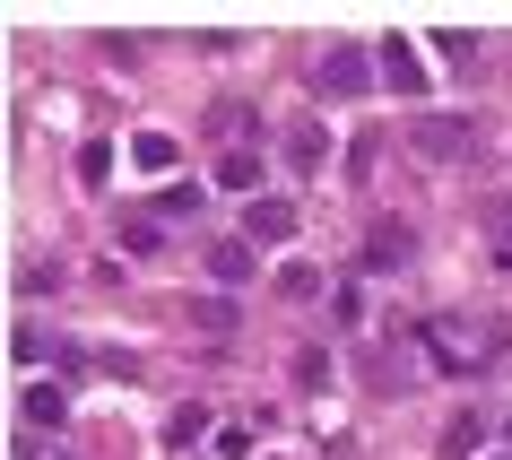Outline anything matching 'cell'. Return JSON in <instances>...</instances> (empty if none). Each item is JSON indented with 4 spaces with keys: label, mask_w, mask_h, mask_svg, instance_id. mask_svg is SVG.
<instances>
[{
    "label": "cell",
    "mask_w": 512,
    "mask_h": 460,
    "mask_svg": "<svg viewBox=\"0 0 512 460\" xmlns=\"http://www.w3.org/2000/svg\"><path fill=\"white\" fill-rule=\"evenodd\" d=\"M287 235H296V200H252L243 244H287Z\"/></svg>",
    "instance_id": "cell-5"
},
{
    "label": "cell",
    "mask_w": 512,
    "mask_h": 460,
    "mask_svg": "<svg viewBox=\"0 0 512 460\" xmlns=\"http://www.w3.org/2000/svg\"><path fill=\"white\" fill-rule=\"evenodd\" d=\"M131 165H139V174H174V139H165V131H139L131 139Z\"/></svg>",
    "instance_id": "cell-10"
},
{
    "label": "cell",
    "mask_w": 512,
    "mask_h": 460,
    "mask_svg": "<svg viewBox=\"0 0 512 460\" xmlns=\"http://www.w3.org/2000/svg\"><path fill=\"white\" fill-rule=\"evenodd\" d=\"M365 382H374V391H408V365L391 348H374V356H365Z\"/></svg>",
    "instance_id": "cell-13"
},
{
    "label": "cell",
    "mask_w": 512,
    "mask_h": 460,
    "mask_svg": "<svg viewBox=\"0 0 512 460\" xmlns=\"http://www.w3.org/2000/svg\"><path fill=\"white\" fill-rule=\"evenodd\" d=\"M209 278H217V287H243V278H252V244H243V235L209 244Z\"/></svg>",
    "instance_id": "cell-7"
},
{
    "label": "cell",
    "mask_w": 512,
    "mask_h": 460,
    "mask_svg": "<svg viewBox=\"0 0 512 460\" xmlns=\"http://www.w3.org/2000/svg\"><path fill=\"white\" fill-rule=\"evenodd\" d=\"M486 244H495V270H512V200L486 209Z\"/></svg>",
    "instance_id": "cell-12"
},
{
    "label": "cell",
    "mask_w": 512,
    "mask_h": 460,
    "mask_svg": "<svg viewBox=\"0 0 512 460\" xmlns=\"http://www.w3.org/2000/svg\"><path fill=\"white\" fill-rule=\"evenodd\" d=\"M478 443H486V417H478V408H460L452 426H443V460H478Z\"/></svg>",
    "instance_id": "cell-8"
},
{
    "label": "cell",
    "mask_w": 512,
    "mask_h": 460,
    "mask_svg": "<svg viewBox=\"0 0 512 460\" xmlns=\"http://www.w3.org/2000/svg\"><path fill=\"white\" fill-rule=\"evenodd\" d=\"M217 183H226V191H252V183H261V157H252V148L217 157Z\"/></svg>",
    "instance_id": "cell-11"
},
{
    "label": "cell",
    "mask_w": 512,
    "mask_h": 460,
    "mask_svg": "<svg viewBox=\"0 0 512 460\" xmlns=\"http://www.w3.org/2000/svg\"><path fill=\"white\" fill-rule=\"evenodd\" d=\"M504 434H512V426H504Z\"/></svg>",
    "instance_id": "cell-17"
},
{
    "label": "cell",
    "mask_w": 512,
    "mask_h": 460,
    "mask_svg": "<svg viewBox=\"0 0 512 460\" xmlns=\"http://www.w3.org/2000/svg\"><path fill=\"white\" fill-rule=\"evenodd\" d=\"M157 244H165L157 217H131V226H122V252H148V261H157Z\"/></svg>",
    "instance_id": "cell-15"
},
{
    "label": "cell",
    "mask_w": 512,
    "mask_h": 460,
    "mask_svg": "<svg viewBox=\"0 0 512 460\" xmlns=\"http://www.w3.org/2000/svg\"><path fill=\"white\" fill-rule=\"evenodd\" d=\"M374 53H382V87L391 96H426V61L408 53V35H382Z\"/></svg>",
    "instance_id": "cell-4"
},
{
    "label": "cell",
    "mask_w": 512,
    "mask_h": 460,
    "mask_svg": "<svg viewBox=\"0 0 512 460\" xmlns=\"http://www.w3.org/2000/svg\"><path fill=\"white\" fill-rule=\"evenodd\" d=\"M287 165H296V174L322 165V122H287Z\"/></svg>",
    "instance_id": "cell-9"
},
{
    "label": "cell",
    "mask_w": 512,
    "mask_h": 460,
    "mask_svg": "<svg viewBox=\"0 0 512 460\" xmlns=\"http://www.w3.org/2000/svg\"><path fill=\"white\" fill-rule=\"evenodd\" d=\"M313 87L348 105V96H365V87H374V61L356 53V44H322V61H313Z\"/></svg>",
    "instance_id": "cell-2"
},
{
    "label": "cell",
    "mask_w": 512,
    "mask_h": 460,
    "mask_svg": "<svg viewBox=\"0 0 512 460\" xmlns=\"http://www.w3.org/2000/svg\"><path fill=\"white\" fill-rule=\"evenodd\" d=\"M434 44H443V53H452V61H478V35H469V27H443V35H434Z\"/></svg>",
    "instance_id": "cell-16"
},
{
    "label": "cell",
    "mask_w": 512,
    "mask_h": 460,
    "mask_svg": "<svg viewBox=\"0 0 512 460\" xmlns=\"http://www.w3.org/2000/svg\"><path fill=\"white\" fill-rule=\"evenodd\" d=\"M61 417H70V391H61V382H27V426L53 434Z\"/></svg>",
    "instance_id": "cell-6"
},
{
    "label": "cell",
    "mask_w": 512,
    "mask_h": 460,
    "mask_svg": "<svg viewBox=\"0 0 512 460\" xmlns=\"http://www.w3.org/2000/svg\"><path fill=\"white\" fill-rule=\"evenodd\" d=\"M183 313H191V322H200V330H217V339H226V330H235V304H209V296H191Z\"/></svg>",
    "instance_id": "cell-14"
},
{
    "label": "cell",
    "mask_w": 512,
    "mask_h": 460,
    "mask_svg": "<svg viewBox=\"0 0 512 460\" xmlns=\"http://www.w3.org/2000/svg\"><path fill=\"white\" fill-rule=\"evenodd\" d=\"M408 148L434 157V165H469L478 157V122H469V113H417V122H408Z\"/></svg>",
    "instance_id": "cell-1"
},
{
    "label": "cell",
    "mask_w": 512,
    "mask_h": 460,
    "mask_svg": "<svg viewBox=\"0 0 512 460\" xmlns=\"http://www.w3.org/2000/svg\"><path fill=\"white\" fill-rule=\"evenodd\" d=\"M365 270H382V278H400L408 261H417V235H408V217H382L374 235H365V252H356Z\"/></svg>",
    "instance_id": "cell-3"
}]
</instances>
